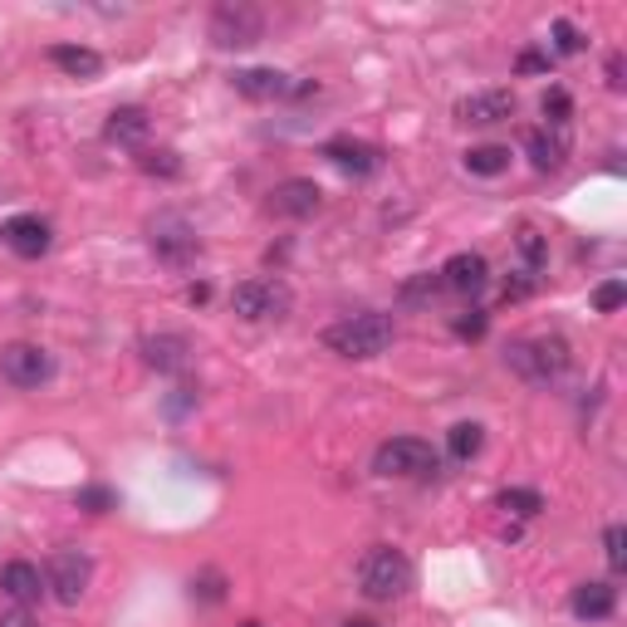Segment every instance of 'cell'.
Segmentation results:
<instances>
[{"mask_svg": "<svg viewBox=\"0 0 627 627\" xmlns=\"http://www.w3.org/2000/svg\"><path fill=\"white\" fill-rule=\"evenodd\" d=\"M358 588L372 603H392V598H402L411 588V558L392 544H372L358 558Z\"/></svg>", "mask_w": 627, "mask_h": 627, "instance_id": "6da1fadb", "label": "cell"}, {"mask_svg": "<svg viewBox=\"0 0 627 627\" xmlns=\"http://www.w3.org/2000/svg\"><path fill=\"white\" fill-rule=\"evenodd\" d=\"M392 319L388 314H348L343 323H333L329 333H323V343H329L339 358H378V353H388L392 343Z\"/></svg>", "mask_w": 627, "mask_h": 627, "instance_id": "7a4b0ae2", "label": "cell"}, {"mask_svg": "<svg viewBox=\"0 0 627 627\" xmlns=\"http://www.w3.org/2000/svg\"><path fill=\"white\" fill-rule=\"evenodd\" d=\"M505 362L519 372L525 382H554L558 372L568 368V343L558 333H544V339H525V343H509Z\"/></svg>", "mask_w": 627, "mask_h": 627, "instance_id": "3957f363", "label": "cell"}, {"mask_svg": "<svg viewBox=\"0 0 627 627\" xmlns=\"http://www.w3.org/2000/svg\"><path fill=\"white\" fill-rule=\"evenodd\" d=\"M372 470H378V476H431V470H437V451L417 437H392L378 446Z\"/></svg>", "mask_w": 627, "mask_h": 627, "instance_id": "277c9868", "label": "cell"}, {"mask_svg": "<svg viewBox=\"0 0 627 627\" xmlns=\"http://www.w3.org/2000/svg\"><path fill=\"white\" fill-rule=\"evenodd\" d=\"M88 578H94V558H88L84 549H59V554L49 558L45 588H49V593H54L64 607H74L78 598L88 593Z\"/></svg>", "mask_w": 627, "mask_h": 627, "instance_id": "5b68a950", "label": "cell"}, {"mask_svg": "<svg viewBox=\"0 0 627 627\" xmlns=\"http://www.w3.org/2000/svg\"><path fill=\"white\" fill-rule=\"evenodd\" d=\"M231 309L250 323L280 319V314H290V290H284L280 280H245L231 290Z\"/></svg>", "mask_w": 627, "mask_h": 627, "instance_id": "8992f818", "label": "cell"}, {"mask_svg": "<svg viewBox=\"0 0 627 627\" xmlns=\"http://www.w3.org/2000/svg\"><path fill=\"white\" fill-rule=\"evenodd\" d=\"M265 35V15L255 5H216L211 10V39L221 49H245Z\"/></svg>", "mask_w": 627, "mask_h": 627, "instance_id": "52a82bcc", "label": "cell"}, {"mask_svg": "<svg viewBox=\"0 0 627 627\" xmlns=\"http://www.w3.org/2000/svg\"><path fill=\"white\" fill-rule=\"evenodd\" d=\"M0 372L15 388H39V382L54 378V358L39 343H10V348H0Z\"/></svg>", "mask_w": 627, "mask_h": 627, "instance_id": "ba28073f", "label": "cell"}, {"mask_svg": "<svg viewBox=\"0 0 627 627\" xmlns=\"http://www.w3.org/2000/svg\"><path fill=\"white\" fill-rule=\"evenodd\" d=\"M319 206H323V192H319V182H309V176H290V182H280L270 192L274 216H294V221H304V216H314Z\"/></svg>", "mask_w": 627, "mask_h": 627, "instance_id": "9c48e42d", "label": "cell"}, {"mask_svg": "<svg viewBox=\"0 0 627 627\" xmlns=\"http://www.w3.org/2000/svg\"><path fill=\"white\" fill-rule=\"evenodd\" d=\"M509 113H515V94H509V88H480V94H470V98H460V103H456L460 123H476V127L505 123Z\"/></svg>", "mask_w": 627, "mask_h": 627, "instance_id": "30bf717a", "label": "cell"}, {"mask_svg": "<svg viewBox=\"0 0 627 627\" xmlns=\"http://www.w3.org/2000/svg\"><path fill=\"white\" fill-rule=\"evenodd\" d=\"M235 94L245 98H290V94H309V84H290V74H280V69H235L231 74Z\"/></svg>", "mask_w": 627, "mask_h": 627, "instance_id": "8fae6325", "label": "cell"}, {"mask_svg": "<svg viewBox=\"0 0 627 627\" xmlns=\"http://www.w3.org/2000/svg\"><path fill=\"white\" fill-rule=\"evenodd\" d=\"M485 280H490V265H485V255H476V250H456L441 265V284L456 294H480Z\"/></svg>", "mask_w": 627, "mask_h": 627, "instance_id": "7c38bea8", "label": "cell"}, {"mask_svg": "<svg viewBox=\"0 0 627 627\" xmlns=\"http://www.w3.org/2000/svg\"><path fill=\"white\" fill-rule=\"evenodd\" d=\"M152 250L162 255L167 265H186L196 255V235L186 221H176V216H162V221L152 225Z\"/></svg>", "mask_w": 627, "mask_h": 627, "instance_id": "4fadbf2b", "label": "cell"}, {"mask_svg": "<svg viewBox=\"0 0 627 627\" xmlns=\"http://www.w3.org/2000/svg\"><path fill=\"white\" fill-rule=\"evenodd\" d=\"M323 157H329L333 167H343V172H353V176H368V172H378L382 167V152L372 143H353V137H333L329 147H323Z\"/></svg>", "mask_w": 627, "mask_h": 627, "instance_id": "5bb4252c", "label": "cell"}, {"mask_svg": "<svg viewBox=\"0 0 627 627\" xmlns=\"http://www.w3.org/2000/svg\"><path fill=\"white\" fill-rule=\"evenodd\" d=\"M5 245L15 255H25V260H39V255L49 250V221H39V216H15V221H5Z\"/></svg>", "mask_w": 627, "mask_h": 627, "instance_id": "9a60e30c", "label": "cell"}, {"mask_svg": "<svg viewBox=\"0 0 627 627\" xmlns=\"http://www.w3.org/2000/svg\"><path fill=\"white\" fill-rule=\"evenodd\" d=\"M0 588H5L20 607H29V603H39V598H45V578H39V568L25 564V558H15V564L0 568Z\"/></svg>", "mask_w": 627, "mask_h": 627, "instance_id": "2e32d148", "label": "cell"}, {"mask_svg": "<svg viewBox=\"0 0 627 627\" xmlns=\"http://www.w3.org/2000/svg\"><path fill=\"white\" fill-rule=\"evenodd\" d=\"M103 133H108V143H118V147H137L147 133H152V118H147L143 108H133V103H127V108H113V113H108V127H103Z\"/></svg>", "mask_w": 627, "mask_h": 627, "instance_id": "e0dca14e", "label": "cell"}, {"mask_svg": "<svg viewBox=\"0 0 627 627\" xmlns=\"http://www.w3.org/2000/svg\"><path fill=\"white\" fill-rule=\"evenodd\" d=\"M525 152H529V162L539 167V172H558L564 167V157H568V143H564V133H529L525 137Z\"/></svg>", "mask_w": 627, "mask_h": 627, "instance_id": "ac0fdd59", "label": "cell"}, {"mask_svg": "<svg viewBox=\"0 0 627 627\" xmlns=\"http://www.w3.org/2000/svg\"><path fill=\"white\" fill-rule=\"evenodd\" d=\"M143 353H147V362L152 368H162V372H182L186 368V339H176V333H157V339H147L143 343Z\"/></svg>", "mask_w": 627, "mask_h": 627, "instance_id": "d6986e66", "label": "cell"}, {"mask_svg": "<svg viewBox=\"0 0 627 627\" xmlns=\"http://www.w3.org/2000/svg\"><path fill=\"white\" fill-rule=\"evenodd\" d=\"M49 59H54V69H64L69 78H98V69H103V59L84 45H54Z\"/></svg>", "mask_w": 627, "mask_h": 627, "instance_id": "ffe728a7", "label": "cell"}, {"mask_svg": "<svg viewBox=\"0 0 627 627\" xmlns=\"http://www.w3.org/2000/svg\"><path fill=\"white\" fill-rule=\"evenodd\" d=\"M613 607H617V593H613L607 583H583V588H574V613L588 617V623H598V617H613Z\"/></svg>", "mask_w": 627, "mask_h": 627, "instance_id": "44dd1931", "label": "cell"}, {"mask_svg": "<svg viewBox=\"0 0 627 627\" xmlns=\"http://www.w3.org/2000/svg\"><path fill=\"white\" fill-rule=\"evenodd\" d=\"M480 446H485V427H480V421H456V427L446 431V451L456 460L480 456Z\"/></svg>", "mask_w": 627, "mask_h": 627, "instance_id": "7402d4cb", "label": "cell"}, {"mask_svg": "<svg viewBox=\"0 0 627 627\" xmlns=\"http://www.w3.org/2000/svg\"><path fill=\"white\" fill-rule=\"evenodd\" d=\"M466 167L476 176H500L509 167V147H500V143H485V147H470L466 152Z\"/></svg>", "mask_w": 627, "mask_h": 627, "instance_id": "603a6c76", "label": "cell"}, {"mask_svg": "<svg viewBox=\"0 0 627 627\" xmlns=\"http://www.w3.org/2000/svg\"><path fill=\"white\" fill-rule=\"evenodd\" d=\"M505 515H515V519H534L539 509H544V500H539V490H525V485H509V490H500V500H495Z\"/></svg>", "mask_w": 627, "mask_h": 627, "instance_id": "cb8c5ba5", "label": "cell"}, {"mask_svg": "<svg viewBox=\"0 0 627 627\" xmlns=\"http://www.w3.org/2000/svg\"><path fill=\"white\" fill-rule=\"evenodd\" d=\"M515 245H519V255H525V265H529V270H539V265H544V235H539L534 231V225H519V231H515Z\"/></svg>", "mask_w": 627, "mask_h": 627, "instance_id": "d4e9b609", "label": "cell"}, {"mask_svg": "<svg viewBox=\"0 0 627 627\" xmlns=\"http://www.w3.org/2000/svg\"><path fill=\"white\" fill-rule=\"evenodd\" d=\"M137 167H143L147 176H182V157L167 152V147H162V152H143V157H137Z\"/></svg>", "mask_w": 627, "mask_h": 627, "instance_id": "484cf974", "label": "cell"}, {"mask_svg": "<svg viewBox=\"0 0 627 627\" xmlns=\"http://www.w3.org/2000/svg\"><path fill=\"white\" fill-rule=\"evenodd\" d=\"M539 108H544V118H549L554 127H564V123H568V113H574V98H568L564 88H549V94L539 98Z\"/></svg>", "mask_w": 627, "mask_h": 627, "instance_id": "4316f807", "label": "cell"}, {"mask_svg": "<svg viewBox=\"0 0 627 627\" xmlns=\"http://www.w3.org/2000/svg\"><path fill=\"white\" fill-rule=\"evenodd\" d=\"M554 49L558 54H578L583 49V29L568 25V20H554Z\"/></svg>", "mask_w": 627, "mask_h": 627, "instance_id": "83f0119b", "label": "cell"}, {"mask_svg": "<svg viewBox=\"0 0 627 627\" xmlns=\"http://www.w3.org/2000/svg\"><path fill=\"white\" fill-rule=\"evenodd\" d=\"M623 299H627L623 280H607V284H598V294H593V309L613 314V309H623Z\"/></svg>", "mask_w": 627, "mask_h": 627, "instance_id": "f1b7e54d", "label": "cell"}, {"mask_svg": "<svg viewBox=\"0 0 627 627\" xmlns=\"http://www.w3.org/2000/svg\"><path fill=\"white\" fill-rule=\"evenodd\" d=\"M437 290H441V274H421V280L402 284V299H431Z\"/></svg>", "mask_w": 627, "mask_h": 627, "instance_id": "f546056e", "label": "cell"}, {"mask_svg": "<svg viewBox=\"0 0 627 627\" xmlns=\"http://www.w3.org/2000/svg\"><path fill=\"white\" fill-rule=\"evenodd\" d=\"M456 333H460V339H480V333H485V314H480V309L460 314V319H456Z\"/></svg>", "mask_w": 627, "mask_h": 627, "instance_id": "4dcf8cb0", "label": "cell"}, {"mask_svg": "<svg viewBox=\"0 0 627 627\" xmlns=\"http://www.w3.org/2000/svg\"><path fill=\"white\" fill-rule=\"evenodd\" d=\"M603 544H607V564L613 568H623V525H607V534H603Z\"/></svg>", "mask_w": 627, "mask_h": 627, "instance_id": "1f68e13d", "label": "cell"}, {"mask_svg": "<svg viewBox=\"0 0 627 627\" xmlns=\"http://www.w3.org/2000/svg\"><path fill=\"white\" fill-rule=\"evenodd\" d=\"M529 290H534V274H529V270L519 274V280H505V299H525Z\"/></svg>", "mask_w": 627, "mask_h": 627, "instance_id": "d6a6232c", "label": "cell"}, {"mask_svg": "<svg viewBox=\"0 0 627 627\" xmlns=\"http://www.w3.org/2000/svg\"><path fill=\"white\" fill-rule=\"evenodd\" d=\"M0 627H35V617H29V607H10V613H0Z\"/></svg>", "mask_w": 627, "mask_h": 627, "instance_id": "836d02e7", "label": "cell"}, {"mask_svg": "<svg viewBox=\"0 0 627 627\" xmlns=\"http://www.w3.org/2000/svg\"><path fill=\"white\" fill-rule=\"evenodd\" d=\"M539 69H549V59L534 54V49H525V54H519V74H539Z\"/></svg>", "mask_w": 627, "mask_h": 627, "instance_id": "e575fe53", "label": "cell"}, {"mask_svg": "<svg viewBox=\"0 0 627 627\" xmlns=\"http://www.w3.org/2000/svg\"><path fill=\"white\" fill-rule=\"evenodd\" d=\"M78 505H88V509H108V505H113V495H108V490H84V495H78Z\"/></svg>", "mask_w": 627, "mask_h": 627, "instance_id": "d590c367", "label": "cell"}, {"mask_svg": "<svg viewBox=\"0 0 627 627\" xmlns=\"http://www.w3.org/2000/svg\"><path fill=\"white\" fill-rule=\"evenodd\" d=\"M607 84H613V88H623V54H613V59H607Z\"/></svg>", "mask_w": 627, "mask_h": 627, "instance_id": "8d00e7d4", "label": "cell"}, {"mask_svg": "<svg viewBox=\"0 0 627 627\" xmlns=\"http://www.w3.org/2000/svg\"><path fill=\"white\" fill-rule=\"evenodd\" d=\"M206 294H211L206 284H192V290H186V299H192V304H206Z\"/></svg>", "mask_w": 627, "mask_h": 627, "instance_id": "74e56055", "label": "cell"}, {"mask_svg": "<svg viewBox=\"0 0 627 627\" xmlns=\"http://www.w3.org/2000/svg\"><path fill=\"white\" fill-rule=\"evenodd\" d=\"M343 627H378V623H372V617H348Z\"/></svg>", "mask_w": 627, "mask_h": 627, "instance_id": "f35d334b", "label": "cell"}, {"mask_svg": "<svg viewBox=\"0 0 627 627\" xmlns=\"http://www.w3.org/2000/svg\"><path fill=\"white\" fill-rule=\"evenodd\" d=\"M241 627H265V623H241Z\"/></svg>", "mask_w": 627, "mask_h": 627, "instance_id": "ab89813d", "label": "cell"}]
</instances>
